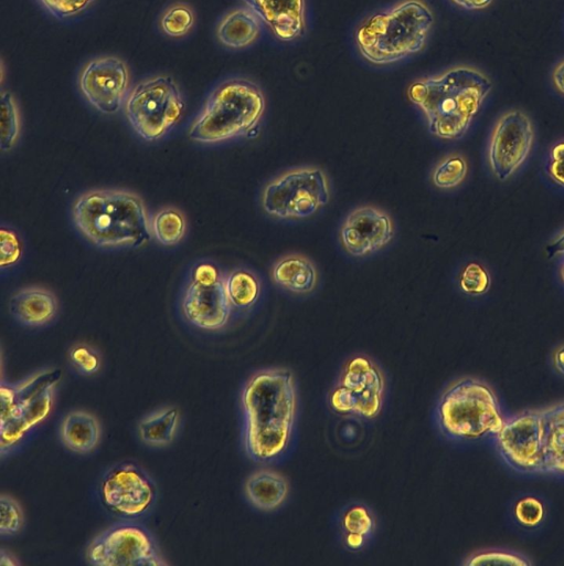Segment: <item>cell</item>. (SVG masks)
<instances>
[{"mask_svg":"<svg viewBox=\"0 0 564 566\" xmlns=\"http://www.w3.org/2000/svg\"><path fill=\"white\" fill-rule=\"evenodd\" d=\"M56 18L65 19L84 11L94 0H40Z\"/></svg>","mask_w":564,"mask_h":566,"instance_id":"obj_37","label":"cell"},{"mask_svg":"<svg viewBox=\"0 0 564 566\" xmlns=\"http://www.w3.org/2000/svg\"><path fill=\"white\" fill-rule=\"evenodd\" d=\"M272 33L292 41L305 30V0H243Z\"/></svg>","mask_w":564,"mask_h":566,"instance_id":"obj_17","label":"cell"},{"mask_svg":"<svg viewBox=\"0 0 564 566\" xmlns=\"http://www.w3.org/2000/svg\"><path fill=\"white\" fill-rule=\"evenodd\" d=\"M497 441L514 470L564 476V402L507 420Z\"/></svg>","mask_w":564,"mask_h":566,"instance_id":"obj_4","label":"cell"},{"mask_svg":"<svg viewBox=\"0 0 564 566\" xmlns=\"http://www.w3.org/2000/svg\"><path fill=\"white\" fill-rule=\"evenodd\" d=\"M270 275L276 285L294 294L311 293L318 281L315 264L305 255L295 253L278 259Z\"/></svg>","mask_w":564,"mask_h":566,"instance_id":"obj_20","label":"cell"},{"mask_svg":"<svg viewBox=\"0 0 564 566\" xmlns=\"http://www.w3.org/2000/svg\"><path fill=\"white\" fill-rule=\"evenodd\" d=\"M546 252L549 256L564 254V231L549 244Z\"/></svg>","mask_w":564,"mask_h":566,"instance_id":"obj_42","label":"cell"},{"mask_svg":"<svg viewBox=\"0 0 564 566\" xmlns=\"http://www.w3.org/2000/svg\"><path fill=\"white\" fill-rule=\"evenodd\" d=\"M466 159L459 154H451L440 160L432 174L433 184L441 189L459 186L467 176Z\"/></svg>","mask_w":564,"mask_h":566,"instance_id":"obj_29","label":"cell"},{"mask_svg":"<svg viewBox=\"0 0 564 566\" xmlns=\"http://www.w3.org/2000/svg\"><path fill=\"white\" fill-rule=\"evenodd\" d=\"M183 111L182 94L169 75L138 83L125 101L128 123L147 142L159 140L169 134L180 122Z\"/></svg>","mask_w":564,"mask_h":566,"instance_id":"obj_8","label":"cell"},{"mask_svg":"<svg viewBox=\"0 0 564 566\" xmlns=\"http://www.w3.org/2000/svg\"><path fill=\"white\" fill-rule=\"evenodd\" d=\"M514 514L520 524L533 527L541 523L544 516V507L534 496H525L517 502Z\"/></svg>","mask_w":564,"mask_h":566,"instance_id":"obj_36","label":"cell"},{"mask_svg":"<svg viewBox=\"0 0 564 566\" xmlns=\"http://www.w3.org/2000/svg\"><path fill=\"white\" fill-rule=\"evenodd\" d=\"M86 559L96 566H160L162 560L150 533L138 524H117L88 545Z\"/></svg>","mask_w":564,"mask_h":566,"instance_id":"obj_12","label":"cell"},{"mask_svg":"<svg viewBox=\"0 0 564 566\" xmlns=\"http://www.w3.org/2000/svg\"><path fill=\"white\" fill-rule=\"evenodd\" d=\"M178 424V409L168 407L145 417L139 422L138 434L146 444L162 447L173 440Z\"/></svg>","mask_w":564,"mask_h":566,"instance_id":"obj_26","label":"cell"},{"mask_svg":"<svg viewBox=\"0 0 564 566\" xmlns=\"http://www.w3.org/2000/svg\"><path fill=\"white\" fill-rule=\"evenodd\" d=\"M434 24V14L422 0H405L376 12L357 29V48L374 65L395 63L421 52Z\"/></svg>","mask_w":564,"mask_h":566,"instance_id":"obj_5","label":"cell"},{"mask_svg":"<svg viewBox=\"0 0 564 566\" xmlns=\"http://www.w3.org/2000/svg\"><path fill=\"white\" fill-rule=\"evenodd\" d=\"M72 365L83 375H93L100 367V358L96 350L85 344H77L70 349Z\"/></svg>","mask_w":564,"mask_h":566,"instance_id":"obj_35","label":"cell"},{"mask_svg":"<svg viewBox=\"0 0 564 566\" xmlns=\"http://www.w3.org/2000/svg\"><path fill=\"white\" fill-rule=\"evenodd\" d=\"M481 564H508V565H529L530 562L523 559L519 555L504 552H485L470 557L466 565Z\"/></svg>","mask_w":564,"mask_h":566,"instance_id":"obj_39","label":"cell"},{"mask_svg":"<svg viewBox=\"0 0 564 566\" xmlns=\"http://www.w3.org/2000/svg\"><path fill=\"white\" fill-rule=\"evenodd\" d=\"M383 394L379 367L365 356H355L344 365L329 400L336 412L370 419L380 412Z\"/></svg>","mask_w":564,"mask_h":566,"instance_id":"obj_11","label":"cell"},{"mask_svg":"<svg viewBox=\"0 0 564 566\" xmlns=\"http://www.w3.org/2000/svg\"><path fill=\"white\" fill-rule=\"evenodd\" d=\"M60 436L67 449L81 454L88 453L98 444L99 422L88 412L72 411L63 418Z\"/></svg>","mask_w":564,"mask_h":566,"instance_id":"obj_21","label":"cell"},{"mask_svg":"<svg viewBox=\"0 0 564 566\" xmlns=\"http://www.w3.org/2000/svg\"><path fill=\"white\" fill-rule=\"evenodd\" d=\"M17 562L11 560L10 556L1 551V565H15Z\"/></svg>","mask_w":564,"mask_h":566,"instance_id":"obj_44","label":"cell"},{"mask_svg":"<svg viewBox=\"0 0 564 566\" xmlns=\"http://www.w3.org/2000/svg\"><path fill=\"white\" fill-rule=\"evenodd\" d=\"M259 32L258 17L252 10L237 9L222 19L216 35L225 46L242 49L252 44L258 38Z\"/></svg>","mask_w":564,"mask_h":566,"instance_id":"obj_23","label":"cell"},{"mask_svg":"<svg viewBox=\"0 0 564 566\" xmlns=\"http://www.w3.org/2000/svg\"><path fill=\"white\" fill-rule=\"evenodd\" d=\"M225 287L232 310H248L260 295V280L246 268H235L230 271L225 275Z\"/></svg>","mask_w":564,"mask_h":566,"instance_id":"obj_25","label":"cell"},{"mask_svg":"<svg viewBox=\"0 0 564 566\" xmlns=\"http://www.w3.org/2000/svg\"><path fill=\"white\" fill-rule=\"evenodd\" d=\"M73 221L91 243L103 249H139L152 238L142 199L119 189H94L73 203Z\"/></svg>","mask_w":564,"mask_h":566,"instance_id":"obj_3","label":"cell"},{"mask_svg":"<svg viewBox=\"0 0 564 566\" xmlns=\"http://www.w3.org/2000/svg\"><path fill=\"white\" fill-rule=\"evenodd\" d=\"M375 520L368 506L361 503L348 505L339 516V530L343 545L350 551L362 549L372 537Z\"/></svg>","mask_w":564,"mask_h":566,"instance_id":"obj_24","label":"cell"},{"mask_svg":"<svg viewBox=\"0 0 564 566\" xmlns=\"http://www.w3.org/2000/svg\"><path fill=\"white\" fill-rule=\"evenodd\" d=\"M394 237L389 213L373 206L352 210L340 229L343 249L354 258H363L384 248Z\"/></svg>","mask_w":564,"mask_h":566,"instance_id":"obj_16","label":"cell"},{"mask_svg":"<svg viewBox=\"0 0 564 566\" xmlns=\"http://www.w3.org/2000/svg\"><path fill=\"white\" fill-rule=\"evenodd\" d=\"M492 90L476 67L458 65L413 82L408 99L424 114L428 130L441 139L462 137Z\"/></svg>","mask_w":564,"mask_h":566,"instance_id":"obj_2","label":"cell"},{"mask_svg":"<svg viewBox=\"0 0 564 566\" xmlns=\"http://www.w3.org/2000/svg\"><path fill=\"white\" fill-rule=\"evenodd\" d=\"M554 87L564 95V60L561 61L552 72Z\"/></svg>","mask_w":564,"mask_h":566,"instance_id":"obj_41","label":"cell"},{"mask_svg":"<svg viewBox=\"0 0 564 566\" xmlns=\"http://www.w3.org/2000/svg\"><path fill=\"white\" fill-rule=\"evenodd\" d=\"M99 493L106 509L126 520L148 514L157 499L153 481L132 462H123L109 469L100 482Z\"/></svg>","mask_w":564,"mask_h":566,"instance_id":"obj_13","label":"cell"},{"mask_svg":"<svg viewBox=\"0 0 564 566\" xmlns=\"http://www.w3.org/2000/svg\"><path fill=\"white\" fill-rule=\"evenodd\" d=\"M151 231L157 241L162 245H175L185 235V217L174 207L162 208L152 217Z\"/></svg>","mask_w":564,"mask_h":566,"instance_id":"obj_27","label":"cell"},{"mask_svg":"<svg viewBox=\"0 0 564 566\" xmlns=\"http://www.w3.org/2000/svg\"><path fill=\"white\" fill-rule=\"evenodd\" d=\"M193 23V11L184 3H177L169 7L160 20L162 31L172 38H180L187 34Z\"/></svg>","mask_w":564,"mask_h":566,"instance_id":"obj_31","label":"cell"},{"mask_svg":"<svg viewBox=\"0 0 564 566\" xmlns=\"http://www.w3.org/2000/svg\"><path fill=\"white\" fill-rule=\"evenodd\" d=\"M330 200L328 178L318 167H299L283 172L262 191L264 211L279 220L312 217Z\"/></svg>","mask_w":564,"mask_h":566,"instance_id":"obj_9","label":"cell"},{"mask_svg":"<svg viewBox=\"0 0 564 566\" xmlns=\"http://www.w3.org/2000/svg\"><path fill=\"white\" fill-rule=\"evenodd\" d=\"M78 82L85 98L100 113L111 115L127 98L129 72L118 57H98L86 64Z\"/></svg>","mask_w":564,"mask_h":566,"instance_id":"obj_15","label":"cell"},{"mask_svg":"<svg viewBox=\"0 0 564 566\" xmlns=\"http://www.w3.org/2000/svg\"><path fill=\"white\" fill-rule=\"evenodd\" d=\"M545 171L554 184L564 187V140H560L551 147Z\"/></svg>","mask_w":564,"mask_h":566,"instance_id":"obj_38","label":"cell"},{"mask_svg":"<svg viewBox=\"0 0 564 566\" xmlns=\"http://www.w3.org/2000/svg\"><path fill=\"white\" fill-rule=\"evenodd\" d=\"M53 389H47L26 403H18L11 415L0 421V447L2 453L14 448L34 427L43 422L51 412Z\"/></svg>","mask_w":564,"mask_h":566,"instance_id":"obj_18","label":"cell"},{"mask_svg":"<svg viewBox=\"0 0 564 566\" xmlns=\"http://www.w3.org/2000/svg\"><path fill=\"white\" fill-rule=\"evenodd\" d=\"M436 420L447 438L458 441L497 437L506 423L494 392L473 378L460 379L441 394Z\"/></svg>","mask_w":564,"mask_h":566,"instance_id":"obj_7","label":"cell"},{"mask_svg":"<svg viewBox=\"0 0 564 566\" xmlns=\"http://www.w3.org/2000/svg\"><path fill=\"white\" fill-rule=\"evenodd\" d=\"M241 403L243 441L256 462H272L287 449L296 417L294 376L286 369H265L245 384Z\"/></svg>","mask_w":564,"mask_h":566,"instance_id":"obj_1","label":"cell"},{"mask_svg":"<svg viewBox=\"0 0 564 566\" xmlns=\"http://www.w3.org/2000/svg\"><path fill=\"white\" fill-rule=\"evenodd\" d=\"M553 363L555 369L564 376V345L557 347L553 355Z\"/></svg>","mask_w":564,"mask_h":566,"instance_id":"obj_43","label":"cell"},{"mask_svg":"<svg viewBox=\"0 0 564 566\" xmlns=\"http://www.w3.org/2000/svg\"><path fill=\"white\" fill-rule=\"evenodd\" d=\"M560 272H561V277H562V280L564 282V263H563Z\"/></svg>","mask_w":564,"mask_h":566,"instance_id":"obj_45","label":"cell"},{"mask_svg":"<svg viewBox=\"0 0 564 566\" xmlns=\"http://www.w3.org/2000/svg\"><path fill=\"white\" fill-rule=\"evenodd\" d=\"M184 318L204 331L223 328L231 316L232 306L225 287V275L210 260L195 262L185 281L180 301Z\"/></svg>","mask_w":564,"mask_h":566,"instance_id":"obj_10","label":"cell"},{"mask_svg":"<svg viewBox=\"0 0 564 566\" xmlns=\"http://www.w3.org/2000/svg\"><path fill=\"white\" fill-rule=\"evenodd\" d=\"M61 377L62 374L57 369L45 370L35 374L20 384L13 385L17 402L26 403L47 389H53V387L60 381Z\"/></svg>","mask_w":564,"mask_h":566,"instance_id":"obj_30","label":"cell"},{"mask_svg":"<svg viewBox=\"0 0 564 566\" xmlns=\"http://www.w3.org/2000/svg\"><path fill=\"white\" fill-rule=\"evenodd\" d=\"M457 7H460L465 10L475 11V10H483L488 8L493 0H450Z\"/></svg>","mask_w":564,"mask_h":566,"instance_id":"obj_40","label":"cell"},{"mask_svg":"<svg viewBox=\"0 0 564 566\" xmlns=\"http://www.w3.org/2000/svg\"><path fill=\"white\" fill-rule=\"evenodd\" d=\"M23 525V513L18 504L9 495H1L0 499V533L9 536L18 533Z\"/></svg>","mask_w":564,"mask_h":566,"instance_id":"obj_34","label":"cell"},{"mask_svg":"<svg viewBox=\"0 0 564 566\" xmlns=\"http://www.w3.org/2000/svg\"><path fill=\"white\" fill-rule=\"evenodd\" d=\"M265 112L262 90L245 78L221 83L209 95L203 108L189 129L191 140L220 144L252 133Z\"/></svg>","mask_w":564,"mask_h":566,"instance_id":"obj_6","label":"cell"},{"mask_svg":"<svg viewBox=\"0 0 564 566\" xmlns=\"http://www.w3.org/2000/svg\"><path fill=\"white\" fill-rule=\"evenodd\" d=\"M288 484L278 473L260 470L253 473L245 483V494L257 509L272 511L287 497Z\"/></svg>","mask_w":564,"mask_h":566,"instance_id":"obj_22","label":"cell"},{"mask_svg":"<svg viewBox=\"0 0 564 566\" xmlns=\"http://www.w3.org/2000/svg\"><path fill=\"white\" fill-rule=\"evenodd\" d=\"M534 139L533 125L519 109L504 113L496 123L489 143L490 168L500 181L507 180L528 158Z\"/></svg>","mask_w":564,"mask_h":566,"instance_id":"obj_14","label":"cell"},{"mask_svg":"<svg viewBox=\"0 0 564 566\" xmlns=\"http://www.w3.org/2000/svg\"><path fill=\"white\" fill-rule=\"evenodd\" d=\"M490 285L489 272L478 262H469L460 272L459 286L468 295H483L489 291Z\"/></svg>","mask_w":564,"mask_h":566,"instance_id":"obj_32","label":"cell"},{"mask_svg":"<svg viewBox=\"0 0 564 566\" xmlns=\"http://www.w3.org/2000/svg\"><path fill=\"white\" fill-rule=\"evenodd\" d=\"M8 306L19 323L30 327L49 324L56 316L58 308L54 293L38 286L17 291L10 297Z\"/></svg>","mask_w":564,"mask_h":566,"instance_id":"obj_19","label":"cell"},{"mask_svg":"<svg viewBox=\"0 0 564 566\" xmlns=\"http://www.w3.org/2000/svg\"><path fill=\"white\" fill-rule=\"evenodd\" d=\"M23 253V244L18 232L11 227L0 229V265L1 270L10 269L19 263Z\"/></svg>","mask_w":564,"mask_h":566,"instance_id":"obj_33","label":"cell"},{"mask_svg":"<svg viewBox=\"0 0 564 566\" xmlns=\"http://www.w3.org/2000/svg\"><path fill=\"white\" fill-rule=\"evenodd\" d=\"M0 133L2 151L10 150L20 134V117L15 101L10 92H3L0 99Z\"/></svg>","mask_w":564,"mask_h":566,"instance_id":"obj_28","label":"cell"}]
</instances>
